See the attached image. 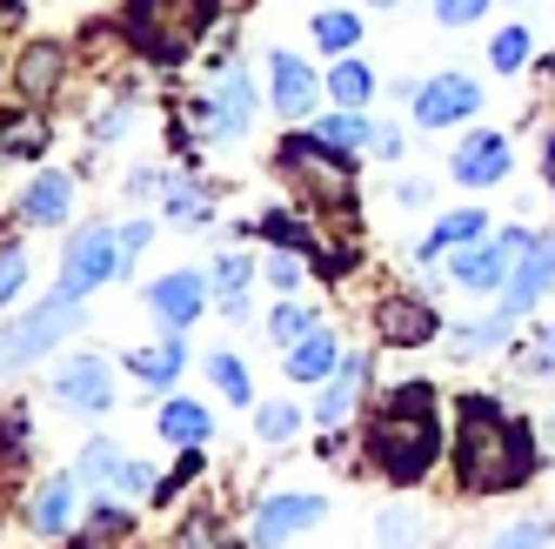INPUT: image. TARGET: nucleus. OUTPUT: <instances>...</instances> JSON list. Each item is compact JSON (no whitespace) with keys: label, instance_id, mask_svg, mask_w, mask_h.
Wrapping results in <instances>:
<instances>
[{"label":"nucleus","instance_id":"nucleus-31","mask_svg":"<svg viewBox=\"0 0 555 549\" xmlns=\"http://www.w3.org/2000/svg\"><path fill=\"white\" fill-rule=\"evenodd\" d=\"M41 148H48V122H41V114H21V122L8 114V162H14V154H21V162H34Z\"/></svg>","mask_w":555,"mask_h":549},{"label":"nucleus","instance_id":"nucleus-39","mask_svg":"<svg viewBox=\"0 0 555 549\" xmlns=\"http://www.w3.org/2000/svg\"><path fill=\"white\" fill-rule=\"evenodd\" d=\"M114 462H121V449H114V443H88L81 476H88V483H114Z\"/></svg>","mask_w":555,"mask_h":549},{"label":"nucleus","instance_id":"nucleus-13","mask_svg":"<svg viewBox=\"0 0 555 549\" xmlns=\"http://www.w3.org/2000/svg\"><path fill=\"white\" fill-rule=\"evenodd\" d=\"M475 107H482V88H475L468 74H435V81L415 88V122L422 128H455Z\"/></svg>","mask_w":555,"mask_h":549},{"label":"nucleus","instance_id":"nucleus-20","mask_svg":"<svg viewBox=\"0 0 555 549\" xmlns=\"http://www.w3.org/2000/svg\"><path fill=\"white\" fill-rule=\"evenodd\" d=\"M74 202H81V194H74V175L48 168V175H34V188L21 194V221H34V228H61Z\"/></svg>","mask_w":555,"mask_h":549},{"label":"nucleus","instance_id":"nucleus-16","mask_svg":"<svg viewBox=\"0 0 555 549\" xmlns=\"http://www.w3.org/2000/svg\"><path fill=\"white\" fill-rule=\"evenodd\" d=\"M548 289H555V228H548V234H535L529 255L515 261L508 289H502V316H529V308H535Z\"/></svg>","mask_w":555,"mask_h":549},{"label":"nucleus","instance_id":"nucleus-27","mask_svg":"<svg viewBox=\"0 0 555 549\" xmlns=\"http://www.w3.org/2000/svg\"><path fill=\"white\" fill-rule=\"evenodd\" d=\"M508 322H515V316H489V322L462 329V335H455V362H482V356H495V348L508 342Z\"/></svg>","mask_w":555,"mask_h":549},{"label":"nucleus","instance_id":"nucleus-2","mask_svg":"<svg viewBox=\"0 0 555 549\" xmlns=\"http://www.w3.org/2000/svg\"><path fill=\"white\" fill-rule=\"evenodd\" d=\"M435 456H442V416H435V388L428 382H395L388 396L375 403V422H369V462L395 489L422 483Z\"/></svg>","mask_w":555,"mask_h":549},{"label":"nucleus","instance_id":"nucleus-17","mask_svg":"<svg viewBox=\"0 0 555 549\" xmlns=\"http://www.w3.org/2000/svg\"><path fill=\"white\" fill-rule=\"evenodd\" d=\"M202 308H208V274H194V268H175L147 289V316L162 329H188Z\"/></svg>","mask_w":555,"mask_h":549},{"label":"nucleus","instance_id":"nucleus-3","mask_svg":"<svg viewBox=\"0 0 555 549\" xmlns=\"http://www.w3.org/2000/svg\"><path fill=\"white\" fill-rule=\"evenodd\" d=\"M221 0H128L121 8V27L141 61L154 67H181L194 48H202V34L215 27Z\"/></svg>","mask_w":555,"mask_h":549},{"label":"nucleus","instance_id":"nucleus-40","mask_svg":"<svg viewBox=\"0 0 555 549\" xmlns=\"http://www.w3.org/2000/svg\"><path fill=\"white\" fill-rule=\"evenodd\" d=\"M248 274H255V261H248V255H221V261H215L221 295H242V289H248Z\"/></svg>","mask_w":555,"mask_h":549},{"label":"nucleus","instance_id":"nucleus-1","mask_svg":"<svg viewBox=\"0 0 555 549\" xmlns=\"http://www.w3.org/2000/svg\"><path fill=\"white\" fill-rule=\"evenodd\" d=\"M535 476V429L489 396L455 403V483L468 496H508Z\"/></svg>","mask_w":555,"mask_h":549},{"label":"nucleus","instance_id":"nucleus-47","mask_svg":"<svg viewBox=\"0 0 555 549\" xmlns=\"http://www.w3.org/2000/svg\"><path fill=\"white\" fill-rule=\"evenodd\" d=\"M395 202H402V208H428V181H402V188H395Z\"/></svg>","mask_w":555,"mask_h":549},{"label":"nucleus","instance_id":"nucleus-5","mask_svg":"<svg viewBox=\"0 0 555 549\" xmlns=\"http://www.w3.org/2000/svg\"><path fill=\"white\" fill-rule=\"evenodd\" d=\"M274 168H282L301 194H314V202H348L354 194V175H348V154L328 148L322 135H288L282 154H274Z\"/></svg>","mask_w":555,"mask_h":549},{"label":"nucleus","instance_id":"nucleus-32","mask_svg":"<svg viewBox=\"0 0 555 549\" xmlns=\"http://www.w3.org/2000/svg\"><path fill=\"white\" fill-rule=\"evenodd\" d=\"M308 329H314V316H308L301 302H274V308H268V335H274V348H288V342H301Z\"/></svg>","mask_w":555,"mask_h":549},{"label":"nucleus","instance_id":"nucleus-14","mask_svg":"<svg viewBox=\"0 0 555 549\" xmlns=\"http://www.w3.org/2000/svg\"><path fill=\"white\" fill-rule=\"evenodd\" d=\"M27 529L48 536V542L81 529V476H67V469H61V476H48L41 489H34V502H27Z\"/></svg>","mask_w":555,"mask_h":549},{"label":"nucleus","instance_id":"nucleus-48","mask_svg":"<svg viewBox=\"0 0 555 549\" xmlns=\"http://www.w3.org/2000/svg\"><path fill=\"white\" fill-rule=\"evenodd\" d=\"M375 8H402V0H375Z\"/></svg>","mask_w":555,"mask_h":549},{"label":"nucleus","instance_id":"nucleus-8","mask_svg":"<svg viewBox=\"0 0 555 549\" xmlns=\"http://www.w3.org/2000/svg\"><path fill=\"white\" fill-rule=\"evenodd\" d=\"M375 335H382L388 348H428L435 335H442V308H435L428 295H382Z\"/></svg>","mask_w":555,"mask_h":549},{"label":"nucleus","instance_id":"nucleus-28","mask_svg":"<svg viewBox=\"0 0 555 549\" xmlns=\"http://www.w3.org/2000/svg\"><path fill=\"white\" fill-rule=\"evenodd\" d=\"M328 94H335V107H369V94H375V74H369L362 61H335V74H328Z\"/></svg>","mask_w":555,"mask_h":549},{"label":"nucleus","instance_id":"nucleus-21","mask_svg":"<svg viewBox=\"0 0 555 549\" xmlns=\"http://www.w3.org/2000/svg\"><path fill=\"white\" fill-rule=\"evenodd\" d=\"M362 382H369V362L362 356H348L328 382H322V396H314V422L322 429H341L354 416V396H362Z\"/></svg>","mask_w":555,"mask_h":549},{"label":"nucleus","instance_id":"nucleus-26","mask_svg":"<svg viewBox=\"0 0 555 549\" xmlns=\"http://www.w3.org/2000/svg\"><path fill=\"white\" fill-rule=\"evenodd\" d=\"M308 34H314V48H322V54H348L354 41H362V21H354L348 8H322Z\"/></svg>","mask_w":555,"mask_h":549},{"label":"nucleus","instance_id":"nucleus-6","mask_svg":"<svg viewBox=\"0 0 555 549\" xmlns=\"http://www.w3.org/2000/svg\"><path fill=\"white\" fill-rule=\"evenodd\" d=\"M529 242H535L529 228H502L495 242H489V234H475V242L455 248L449 274H455L462 289H475V295H495V289H508V274H515V261L529 255Z\"/></svg>","mask_w":555,"mask_h":549},{"label":"nucleus","instance_id":"nucleus-33","mask_svg":"<svg viewBox=\"0 0 555 549\" xmlns=\"http://www.w3.org/2000/svg\"><path fill=\"white\" fill-rule=\"evenodd\" d=\"M202 469H208V456H202V443H188V449L175 456V476H168V483H154V502H175V496H181V489H188L194 476H202Z\"/></svg>","mask_w":555,"mask_h":549},{"label":"nucleus","instance_id":"nucleus-34","mask_svg":"<svg viewBox=\"0 0 555 549\" xmlns=\"http://www.w3.org/2000/svg\"><path fill=\"white\" fill-rule=\"evenodd\" d=\"M489 61H495V74L529 67V27H502L495 41H489Z\"/></svg>","mask_w":555,"mask_h":549},{"label":"nucleus","instance_id":"nucleus-38","mask_svg":"<svg viewBox=\"0 0 555 549\" xmlns=\"http://www.w3.org/2000/svg\"><path fill=\"white\" fill-rule=\"evenodd\" d=\"M114 489H121V496H154V476H147V462L121 456V462H114Z\"/></svg>","mask_w":555,"mask_h":549},{"label":"nucleus","instance_id":"nucleus-9","mask_svg":"<svg viewBox=\"0 0 555 549\" xmlns=\"http://www.w3.org/2000/svg\"><path fill=\"white\" fill-rule=\"evenodd\" d=\"M248 122H255V81H248L242 67H228L221 81L208 88L202 135H208V141H242V135H248Z\"/></svg>","mask_w":555,"mask_h":549},{"label":"nucleus","instance_id":"nucleus-12","mask_svg":"<svg viewBox=\"0 0 555 549\" xmlns=\"http://www.w3.org/2000/svg\"><path fill=\"white\" fill-rule=\"evenodd\" d=\"M322 516H328V502H322V496H308V489H282V496H261L248 536H255V542H288V536L314 529Z\"/></svg>","mask_w":555,"mask_h":549},{"label":"nucleus","instance_id":"nucleus-30","mask_svg":"<svg viewBox=\"0 0 555 549\" xmlns=\"http://www.w3.org/2000/svg\"><path fill=\"white\" fill-rule=\"evenodd\" d=\"M208 375H215V388H221L228 403H248V396H255V388H248V369H242V356H228V348H215V356H208Z\"/></svg>","mask_w":555,"mask_h":549},{"label":"nucleus","instance_id":"nucleus-41","mask_svg":"<svg viewBox=\"0 0 555 549\" xmlns=\"http://www.w3.org/2000/svg\"><path fill=\"white\" fill-rule=\"evenodd\" d=\"M482 14H489V0H435V21H442V27H468Z\"/></svg>","mask_w":555,"mask_h":549},{"label":"nucleus","instance_id":"nucleus-15","mask_svg":"<svg viewBox=\"0 0 555 549\" xmlns=\"http://www.w3.org/2000/svg\"><path fill=\"white\" fill-rule=\"evenodd\" d=\"M54 396H61L74 416H107V409H114V369H107V356H74V362L54 375Z\"/></svg>","mask_w":555,"mask_h":549},{"label":"nucleus","instance_id":"nucleus-44","mask_svg":"<svg viewBox=\"0 0 555 549\" xmlns=\"http://www.w3.org/2000/svg\"><path fill=\"white\" fill-rule=\"evenodd\" d=\"M168 215H175V221H202L208 208L194 202V188H168Z\"/></svg>","mask_w":555,"mask_h":549},{"label":"nucleus","instance_id":"nucleus-4","mask_svg":"<svg viewBox=\"0 0 555 549\" xmlns=\"http://www.w3.org/2000/svg\"><path fill=\"white\" fill-rule=\"evenodd\" d=\"M81 322H88V308H81V295H74V289H54L48 302H34L27 316H14V329H8V369L41 362L48 348H61Z\"/></svg>","mask_w":555,"mask_h":549},{"label":"nucleus","instance_id":"nucleus-18","mask_svg":"<svg viewBox=\"0 0 555 549\" xmlns=\"http://www.w3.org/2000/svg\"><path fill=\"white\" fill-rule=\"evenodd\" d=\"M341 362H348V348H341V335H335V329H308L301 342H288V348H282V369H288L295 382H328Z\"/></svg>","mask_w":555,"mask_h":549},{"label":"nucleus","instance_id":"nucleus-25","mask_svg":"<svg viewBox=\"0 0 555 549\" xmlns=\"http://www.w3.org/2000/svg\"><path fill=\"white\" fill-rule=\"evenodd\" d=\"M181 362H188L181 329H168V342H162V348H141V356H128V369H134L141 382H154V388H168V382L181 375Z\"/></svg>","mask_w":555,"mask_h":549},{"label":"nucleus","instance_id":"nucleus-19","mask_svg":"<svg viewBox=\"0 0 555 549\" xmlns=\"http://www.w3.org/2000/svg\"><path fill=\"white\" fill-rule=\"evenodd\" d=\"M61 81H67V48H61V41H34V48H21V61H14V88H21V101H48Z\"/></svg>","mask_w":555,"mask_h":549},{"label":"nucleus","instance_id":"nucleus-10","mask_svg":"<svg viewBox=\"0 0 555 549\" xmlns=\"http://www.w3.org/2000/svg\"><path fill=\"white\" fill-rule=\"evenodd\" d=\"M322 74H314L301 54H282L274 48L268 54V101H274V114H282V122H301V114H314V101H322Z\"/></svg>","mask_w":555,"mask_h":549},{"label":"nucleus","instance_id":"nucleus-37","mask_svg":"<svg viewBox=\"0 0 555 549\" xmlns=\"http://www.w3.org/2000/svg\"><path fill=\"white\" fill-rule=\"evenodd\" d=\"M27 295V255L8 242V255H0V302H21Z\"/></svg>","mask_w":555,"mask_h":549},{"label":"nucleus","instance_id":"nucleus-36","mask_svg":"<svg viewBox=\"0 0 555 549\" xmlns=\"http://www.w3.org/2000/svg\"><path fill=\"white\" fill-rule=\"evenodd\" d=\"M88 516H94V523H88L81 536H94V542H114V536H128V529H134V516H128L121 502H94Z\"/></svg>","mask_w":555,"mask_h":549},{"label":"nucleus","instance_id":"nucleus-23","mask_svg":"<svg viewBox=\"0 0 555 549\" xmlns=\"http://www.w3.org/2000/svg\"><path fill=\"white\" fill-rule=\"evenodd\" d=\"M154 429L175 443V449H188V443H208V429H215V416L202 409V403H188V396H175V403H162V416H154Z\"/></svg>","mask_w":555,"mask_h":549},{"label":"nucleus","instance_id":"nucleus-35","mask_svg":"<svg viewBox=\"0 0 555 549\" xmlns=\"http://www.w3.org/2000/svg\"><path fill=\"white\" fill-rule=\"evenodd\" d=\"M308 268H314V261H308L301 248H274V255H268V282L288 295V289H301V282H308Z\"/></svg>","mask_w":555,"mask_h":549},{"label":"nucleus","instance_id":"nucleus-45","mask_svg":"<svg viewBox=\"0 0 555 549\" xmlns=\"http://www.w3.org/2000/svg\"><path fill=\"white\" fill-rule=\"evenodd\" d=\"M495 542H555V523H515V529H502Z\"/></svg>","mask_w":555,"mask_h":549},{"label":"nucleus","instance_id":"nucleus-43","mask_svg":"<svg viewBox=\"0 0 555 549\" xmlns=\"http://www.w3.org/2000/svg\"><path fill=\"white\" fill-rule=\"evenodd\" d=\"M114 135H128V101H121V107H107L101 122H94V141H101V148H114Z\"/></svg>","mask_w":555,"mask_h":549},{"label":"nucleus","instance_id":"nucleus-7","mask_svg":"<svg viewBox=\"0 0 555 549\" xmlns=\"http://www.w3.org/2000/svg\"><path fill=\"white\" fill-rule=\"evenodd\" d=\"M121 274V228H81L67 242V255H61V289H74V295H94L101 282H114Z\"/></svg>","mask_w":555,"mask_h":549},{"label":"nucleus","instance_id":"nucleus-22","mask_svg":"<svg viewBox=\"0 0 555 549\" xmlns=\"http://www.w3.org/2000/svg\"><path fill=\"white\" fill-rule=\"evenodd\" d=\"M475 234H489V215H482V208H455V215H442V221L422 234L415 261L435 268V261H442V248H462V242H475Z\"/></svg>","mask_w":555,"mask_h":549},{"label":"nucleus","instance_id":"nucleus-29","mask_svg":"<svg viewBox=\"0 0 555 549\" xmlns=\"http://www.w3.org/2000/svg\"><path fill=\"white\" fill-rule=\"evenodd\" d=\"M255 436H261V443H295V436H301V409H295V403L255 409Z\"/></svg>","mask_w":555,"mask_h":549},{"label":"nucleus","instance_id":"nucleus-11","mask_svg":"<svg viewBox=\"0 0 555 549\" xmlns=\"http://www.w3.org/2000/svg\"><path fill=\"white\" fill-rule=\"evenodd\" d=\"M508 168H515V148H508V135H495V128H475V135L455 141V154H449V175H455L462 188H495V181H508Z\"/></svg>","mask_w":555,"mask_h":549},{"label":"nucleus","instance_id":"nucleus-24","mask_svg":"<svg viewBox=\"0 0 555 549\" xmlns=\"http://www.w3.org/2000/svg\"><path fill=\"white\" fill-rule=\"evenodd\" d=\"M314 135H322L328 148H341V154H354V148H375V135H382V122H369V114H362V107H335V114H328V122H322V128H314Z\"/></svg>","mask_w":555,"mask_h":549},{"label":"nucleus","instance_id":"nucleus-46","mask_svg":"<svg viewBox=\"0 0 555 549\" xmlns=\"http://www.w3.org/2000/svg\"><path fill=\"white\" fill-rule=\"evenodd\" d=\"M369 154H382V162H395V154H402V128H388L382 122V135H375V148Z\"/></svg>","mask_w":555,"mask_h":549},{"label":"nucleus","instance_id":"nucleus-42","mask_svg":"<svg viewBox=\"0 0 555 549\" xmlns=\"http://www.w3.org/2000/svg\"><path fill=\"white\" fill-rule=\"evenodd\" d=\"M147 234H154L147 221H128V228H121V274H128V268H134V255L147 248Z\"/></svg>","mask_w":555,"mask_h":549}]
</instances>
